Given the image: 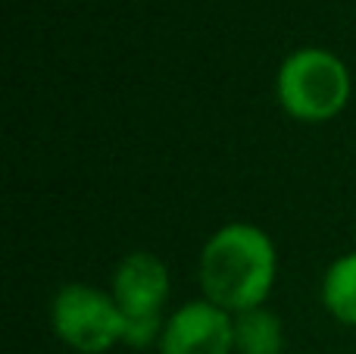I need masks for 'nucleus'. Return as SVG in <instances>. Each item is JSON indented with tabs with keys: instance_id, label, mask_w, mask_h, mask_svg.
Returning <instances> with one entry per match:
<instances>
[{
	"instance_id": "nucleus-1",
	"label": "nucleus",
	"mask_w": 356,
	"mask_h": 354,
	"mask_svg": "<svg viewBox=\"0 0 356 354\" xmlns=\"http://www.w3.org/2000/svg\"><path fill=\"white\" fill-rule=\"evenodd\" d=\"M275 245L250 223L222 226L200 254V286L222 311H253L275 286Z\"/></svg>"
},
{
	"instance_id": "nucleus-5",
	"label": "nucleus",
	"mask_w": 356,
	"mask_h": 354,
	"mask_svg": "<svg viewBox=\"0 0 356 354\" xmlns=\"http://www.w3.org/2000/svg\"><path fill=\"white\" fill-rule=\"evenodd\" d=\"M234 320L213 301H188L163 326V354H232Z\"/></svg>"
},
{
	"instance_id": "nucleus-2",
	"label": "nucleus",
	"mask_w": 356,
	"mask_h": 354,
	"mask_svg": "<svg viewBox=\"0 0 356 354\" xmlns=\"http://www.w3.org/2000/svg\"><path fill=\"white\" fill-rule=\"evenodd\" d=\"M278 100L291 116L303 123L332 119L350 100V72L328 50L303 47L278 69Z\"/></svg>"
},
{
	"instance_id": "nucleus-4",
	"label": "nucleus",
	"mask_w": 356,
	"mask_h": 354,
	"mask_svg": "<svg viewBox=\"0 0 356 354\" xmlns=\"http://www.w3.org/2000/svg\"><path fill=\"white\" fill-rule=\"evenodd\" d=\"M169 298V273L166 263L150 251H135L119 263L113 276V301L119 305L122 317L129 320L125 342L141 348L150 345L160 332V314Z\"/></svg>"
},
{
	"instance_id": "nucleus-6",
	"label": "nucleus",
	"mask_w": 356,
	"mask_h": 354,
	"mask_svg": "<svg viewBox=\"0 0 356 354\" xmlns=\"http://www.w3.org/2000/svg\"><path fill=\"white\" fill-rule=\"evenodd\" d=\"M234 351L238 354H282V323L275 314L253 307L234 320Z\"/></svg>"
},
{
	"instance_id": "nucleus-3",
	"label": "nucleus",
	"mask_w": 356,
	"mask_h": 354,
	"mask_svg": "<svg viewBox=\"0 0 356 354\" xmlns=\"http://www.w3.org/2000/svg\"><path fill=\"white\" fill-rule=\"evenodd\" d=\"M50 317L56 336L81 354H104L129 339V320L122 317L116 301L81 282L60 288Z\"/></svg>"
},
{
	"instance_id": "nucleus-7",
	"label": "nucleus",
	"mask_w": 356,
	"mask_h": 354,
	"mask_svg": "<svg viewBox=\"0 0 356 354\" xmlns=\"http://www.w3.org/2000/svg\"><path fill=\"white\" fill-rule=\"evenodd\" d=\"M325 307L347 326H356V254L334 261L322 282Z\"/></svg>"
}]
</instances>
